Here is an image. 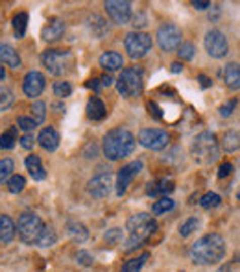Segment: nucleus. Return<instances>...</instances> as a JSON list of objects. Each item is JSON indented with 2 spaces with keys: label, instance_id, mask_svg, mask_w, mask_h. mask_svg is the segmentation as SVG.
<instances>
[{
  "label": "nucleus",
  "instance_id": "44",
  "mask_svg": "<svg viewBox=\"0 0 240 272\" xmlns=\"http://www.w3.org/2000/svg\"><path fill=\"white\" fill-rule=\"evenodd\" d=\"M76 259H78L79 265H84V267H91L94 263V257L91 256L87 250H79L78 254H76Z\"/></svg>",
  "mask_w": 240,
  "mask_h": 272
},
{
  "label": "nucleus",
  "instance_id": "54",
  "mask_svg": "<svg viewBox=\"0 0 240 272\" xmlns=\"http://www.w3.org/2000/svg\"><path fill=\"white\" fill-rule=\"evenodd\" d=\"M6 80V69H4V65L0 63V82H4Z\"/></svg>",
  "mask_w": 240,
  "mask_h": 272
},
{
  "label": "nucleus",
  "instance_id": "13",
  "mask_svg": "<svg viewBox=\"0 0 240 272\" xmlns=\"http://www.w3.org/2000/svg\"><path fill=\"white\" fill-rule=\"evenodd\" d=\"M141 171H142L141 159L128 163V165H124V167L120 168L118 174H116V194H118V196H124L128 187H130V183L133 182V178H135Z\"/></svg>",
  "mask_w": 240,
  "mask_h": 272
},
{
  "label": "nucleus",
  "instance_id": "42",
  "mask_svg": "<svg viewBox=\"0 0 240 272\" xmlns=\"http://www.w3.org/2000/svg\"><path fill=\"white\" fill-rule=\"evenodd\" d=\"M104 239L109 243V245H116V243L122 241V230H120V228H111V230L105 231Z\"/></svg>",
  "mask_w": 240,
  "mask_h": 272
},
{
  "label": "nucleus",
  "instance_id": "6",
  "mask_svg": "<svg viewBox=\"0 0 240 272\" xmlns=\"http://www.w3.org/2000/svg\"><path fill=\"white\" fill-rule=\"evenodd\" d=\"M142 78H144V74H142L141 67L122 69V73H120L118 80H116V91L126 98L137 96V94H141L142 85H144Z\"/></svg>",
  "mask_w": 240,
  "mask_h": 272
},
{
  "label": "nucleus",
  "instance_id": "3",
  "mask_svg": "<svg viewBox=\"0 0 240 272\" xmlns=\"http://www.w3.org/2000/svg\"><path fill=\"white\" fill-rule=\"evenodd\" d=\"M157 230L155 219L148 213H137L131 215L126 220V231H128V239H126V250H133L137 246H141L144 241H148Z\"/></svg>",
  "mask_w": 240,
  "mask_h": 272
},
{
  "label": "nucleus",
  "instance_id": "26",
  "mask_svg": "<svg viewBox=\"0 0 240 272\" xmlns=\"http://www.w3.org/2000/svg\"><path fill=\"white\" fill-rule=\"evenodd\" d=\"M67 231H68V235L72 237L74 241H78V243H84L87 237H89V231H87V228H85L84 224H79V222H67Z\"/></svg>",
  "mask_w": 240,
  "mask_h": 272
},
{
  "label": "nucleus",
  "instance_id": "19",
  "mask_svg": "<svg viewBox=\"0 0 240 272\" xmlns=\"http://www.w3.org/2000/svg\"><path fill=\"white\" fill-rule=\"evenodd\" d=\"M222 80L231 91L240 89V65L238 63H227L222 71Z\"/></svg>",
  "mask_w": 240,
  "mask_h": 272
},
{
  "label": "nucleus",
  "instance_id": "51",
  "mask_svg": "<svg viewBox=\"0 0 240 272\" xmlns=\"http://www.w3.org/2000/svg\"><path fill=\"white\" fill-rule=\"evenodd\" d=\"M183 71V65L179 61H174L172 65H170V73H174V74H179Z\"/></svg>",
  "mask_w": 240,
  "mask_h": 272
},
{
  "label": "nucleus",
  "instance_id": "20",
  "mask_svg": "<svg viewBox=\"0 0 240 272\" xmlns=\"http://www.w3.org/2000/svg\"><path fill=\"white\" fill-rule=\"evenodd\" d=\"M100 67H104L107 73H115V71H120L124 67V58L120 56L118 52H104L100 56Z\"/></svg>",
  "mask_w": 240,
  "mask_h": 272
},
{
  "label": "nucleus",
  "instance_id": "35",
  "mask_svg": "<svg viewBox=\"0 0 240 272\" xmlns=\"http://www.w3.org/2000/svg\"><path fill=\"white\" fill-rule=\"evenodd\" d=\"M13 91L8 89V87H0V111H6L10 110L11 106H13Z\"/></svg>",
  "mask_w": 240,
  "mask_h": 272
},
{
  "label": "nucleus",
  "instance_id": "52",
  "mask_svg": "<svg viewBox=\"0 0 240 272\" xmlns=\"http://www.w3.org/2000/svg\"><path fill=\"white\" fill-rule=\"evenodd\" d=\"M100 80H102V87H109V85H113V78H111L109 74H104Z\"/></svg>",
  "mask_w": 240,
  "mask_h": 272
},
{
  "label": "nucleus",
  "instance_id": "12",
  "mask_svg": "<svg viewBox=\"0 0 240 272\" xmlns=\"http://www.w3.org/2000/svg\"><path fill=\"white\" fill-rule=\"evenodd\" d=\"M104 8L115 24H128L131 21V4L128 0H107Z\"/></svg>",
  "mask_w": 240,
  "mask_h": 272
},
{
  "label": "nucleus",
  "instance_id": "55",
  "mask_svg": "<svg viewBox=\"0 0 240 272\" xmlns=\"http://www.w3.org/2000/svg\"><path fill=\"white\" fill-rule=\"evenodd\" d=\"M218 272H231V267H229V265H225V267H222Z\"/></svg>",
  "mask_w": 240,
  "mask_h": 272
},
{
  "label": "nucleus",
  "instance_id": "49",
  "mask_svg": "<svg viewBox=\"0 0 240 272\" xmlns=\"http://www.w3.org/2000/svg\"><path fill=\"white\" fill-rule=\"evenodd\" d=\"M85 85H87L89 89H93V91H96V93H98V91L102 89V80H89Z\"/></svg>",
  "mask_w": 240,
  "mask_h": 272
},
{
  "label": "nucleus",
  "instance_id": "9",
  "mask_svg": "<svg viewBox=\"0 0 240 272\" xmlns=\"http://www.w3.org/2000/svg\"><path fill=\"white\" fill-rule=\"evenodd\" d=\"M155 39L161 50H165V52H174V50H178V48L181 47L183 31H181V28L176 26V24H163V26H159V30H157Z\"/></svg>",
  "mask_w": 240,
  "mask_h": 272
},
{
  "label": "nucleus",
  "instance_id": "22",
  "mask_svg": "<svg viewBox=\"0 0 240 272\" xmlns=\"http://www.w3.org/2000/svg\"><path fill=\"white\" fill-rule=\"evenodd\" d=\"M87 22H89V30L93 31V36L96 37V39H104L111 31L109 22L105 21L102 15H91L89 19H87Z\"/></svg>",
  "mask_w": 240,
  "mask_h": 272
},
{
  "label": "nucleus",
  "instance_id": "23",
  "mask_svg": "<svg viewBox=\"0 0 240 272\" xmlns=\"http://www.w3.org/2000/svg\"><path fill=\"white\" fill-rule=\"evenodd\" d=\"M0 63L11 69L21 67V56L11 45H0Z\"/></svg>",
  "mask_w": 240,
  "mask_h": 272
},
{
  "label": "nucleus",
  "instance_id": "2",
  "mask_svg": "<svg viewBox=\"0 0 240 272\" xmlns=\"http://www.w3.org/2000/svg\"><path fill=\"white\" fill-rule=\"evenodd\" d=\"M137 147V139L131 131L124 130V128H115L109 130L104 135V143H102V150L104 156L109 161H118L124 157L131 156Z\"/></svg>",
  "mask_w": 240,
  "mask_h": 272
},
{
  "label": "nucleus",
  "instance_id": "33",
  "mask_svg": "<svg viewBox=\"0 0 240 272\" xmlns=\"http://www.w3.org/2000/svg\"><path fill=\"white\" fill-rule=\"evenodd\" d=\"M174 206H176V202H174L172 198L163 196V198H159L155 204L151 206V211H153V215H163V213H167V211H172Z\"/></svg>",
  "mask_w": 240,
  "mask_h": 272
},
{
  "label": "nucleus",
  "instance_id": "47",
  "mask_svg": "<svg viewBox=\"0 0 240 272\" xmlns=\"http://www.w3.org/2000/svg\"><path fill=\"white\" fill-rule=\"evenodd\" d=\"M96 154H98V148H96V145H94V143H89V145L85 147V150H84V156L85 157H96Z\"/></svg>",
  "mask_w": 240,
  "mask_h": 272
},
{
  "label": "nucleus",
  "instance_id": "37",
  "mask_svg": "<svg viewBox=\"0 0 240 272\" xmlns=\"http://www.w3.org/2000/svg\"><path fill=\"white\" fill-rule=\"evenodd\" d=\"M178 56L185 61H192L196 56V47L192 43H181V47L178 48Z\"/></svg>",
  "mask_w": 240,
  "mask_h": 272
},
{
  "label": "nucleus",
  "instance_id": "16",
  "mask_svg": "<svg viewBox=\"0 0 240 272\" xmlns=\"http://www.w3.org/2000/svg\"><path fill=\"white\" fill-rule=\"evenodd\" d=\"M37 143H39V147H41L43 150H47V152L58 150L59 133L56 131V128L47 126V128H43L41 130V133H39V137H37Z\"/></svg>",
  "mask_w": 240,
  "mask_h": 272
},
{
  "label": "nucleus",
  "instance_id": "56",
  "mask_svg": "<svg viewBox=\"0 0 240 272\" xmlns=\"http://www.w3.org/2000/svg\"><path fill=\"white\" fill-rule=\"evenodd\" d=\"M236 261H238V263H240V254H238V259H236Z\"/></svg>",
  "mask_w": 240,
  "mask_h": 272
},
{
  "label": "nucleus",
  "instance_id": "40",
  "mask_svg": "<svg viewBox=\"0 0 240 272\" xmlns=\"http://www.w3.org/2000/svg\"><path fill=\"white\" fill-rule=\"evenodd\" d=\"M199 226V220L196 219V217H190V219L185 222V224H181V228H179V233H181V237H188L192 235L194 230Z\"/></svg>",
  "mask_w": 240,
  "mask_h": 272
},
{
  "label": "nucleus",
  "instance_id": "15",
  "mask_svg": "<svg viewBox=\"0 0 240 272\" xmlns=\"http://www.w3.org/2000/svg\"><path fill=\"white\" fill-rule=\"evenodd\" d=\"M43 89H45V76L39 71H30L24 76V82H22L24 94L30 96V98H37L43 93Z\"/></svg>",
  "mask_w": 240,
  "mask_h": 272
},
{
  "label": "nucleus",
  "instance_id": "17",
  "mask_svg": "<svg viewBox=\"0 0 240 272\" xmlns=\"http://www.w3.org/2000/svg\"><path fill=\"white\" fill-rule=\"evenodd\" d=\"M63 33H65V22L61 19H50L47 26L43 28L41 37L47 43H54L58 41V39H61Z\"/></svg>",
  "mask_w": 240,
  "mask_h": 272
},
{
  "label": "nucleus",
  "instance_id": "8",
  "mask_svg": "<svg viewBox=\"0 0 240 272\" xmlns=\"http://www.w3.org/2000/svg\"><path fill=\"white\" fill-rule=\"evenodd\" d=\"M151 47H153L151 36H148L144 31H130V33L124 37V48L131 59L144 58L151 50Z\"/></svg>",
  "mask_w": 240,
  "mask_h": 272
},
{
  "label": "nucleus",
  "instance_id": "48",
  "mask_svg": "<svg viewBox=\"0 0 240 272\" xmlns=\"http://www.w3.org/2000/svg\"><path fill=\"white\" fill-rule=\"evenodd\" d=\"M148 108H150V113L155 117V119H163L161 110H159V106H157L155 102H150V104H148Z\"/></svg>",
  "mask_w": 240,
  "mask_h": 272
},
{
  "label": "nucleus",
  "instance_id": "29",
  "mask_svg": "<svg viewBox=\"0 0 240 272\" xmlns=\"http://www.w3.org/2000/svg\"><path fill=\"white\" fill-rule=\"evenodd\" d=\"M222 148L225 152H236L240 148V135L236 131H225L222 137Z\"/></svg>",
  "mask_w": 240,
  "mask_h": 272
},
{
  "label": "nucleus",
  "instance_id": "32",
  "mask_svg": "<svg viewBox=\"0 0 240 272\" xmlns=\"http://www.w3.org/2000/svg\"><path fill=\"white\" fill-rule=\"evenodd\" d=\"M24 187H26V180H24V176H21V174H13V176L8 180V191H10L11 194L22 193Z\"/></svg>",
  "mask_w": 240,
  "mask_h": 272
},
{
  "label": "nucleus",
  "instance_id": "53",
  "mask_svg": "<svg viewBox=\"0 0 240 272\" xmlns=\"http://www.w3.org/2000/svg\"><path fill=\"white\" fill-rule=\"evenodd\" d=\"M198 80H199V82H202V87H204V89H207V87H209V85H211V80L207 78L205 74H199Z\"/></svg>",
  "mask_w": 240,
  "mask_h": 272
},
{
  "label": "nucleus",
  "instance_id": "45",
  "mask_svg": "<svg viewBox=\"0 0 240 272\" xmlns=\"http://www.w3.org/2000/svg\"><path fill=\"white\" fill-rule=\"evenodd\" d=\"M35 135L33 133H26V135H22L21 139H19V143H21L22 148H26V150H31L33 148V145H35Z\"/></svg>",
  "mask_w": 240,
  "mask_h": 272
},
{
  "label": "nucleus",
  "instance_id": "43",
  "mask_svg": "<svg viewBox=\"0 0 240 272\" xmlns=\"http://www.w3.org/2000/svg\"><path fill=\"white\" fill-rule=\"evenodd\" d=\"M236 106H238V100H236V98L229 100V102H225L224 106H220V110H218L220 117H231V113L236 110Z\"/></svg>",
  "mask_w": 240,
  "mask_h": 272
},
{
  "label": "nucleus",
  "instance_id": "4",
  "mask_svg": "<svg viewBox=\"0 0 240 272\" xmlns=\"http://www.w3.org/2000/svg\"><path fill=\"white\" fill-rule=\"evenodd\" d=\"M190 154L198 163L202 165H209L214 163L220 156V145L218 139L211 131H202L199 135H196L192 147H190Z\"/></svg>",
  "mask_w": 240,
  "mask_h": 272
},
{
  "label": "nucleus",
  "instance_id": "41",
  "mask_svg": "<svg viewBox=\"0 0 240 272\" xmlns=\"http://www.w3.org/2000/svg\"><path fill=\"white\" fill-rule=\"evenodd\" d=\"M17 128H21V130L26 131V133H31V131L37 128V124L30 117H19V119H17Z\"/></svg>",
  "mask_w": 240,
  "mask_h": 272
},
{
  "label": "nucleus",
  "instance_id": "36",
  "mask_svg": "<svg viewBox=\"0 0 240 272\" xmlns=\"http://www.w3.org/2000/svg\"><path fill=\"white\" fill-rule=\"evenodd\" d=\"M54 94L58 96V98H67V96H70L72 94V85L68 84V82H56L52 87Z\"/></svg>",
  "mask_w": 240,
  "mask_h": 272
},
{
  "label": "nucleus",
  "instance_id": "24",
  "mask_svg": "<svg viewBox=\"0 0 240 272\" xmlns=\"http://www.w3.org/2000/svg\"><path fill=\"white\" fill-rule=\"evenodd\" d=\"M85 111H87V117H89L91 121H104L105 115H107L105 104L98 98V96H93V98H89Z\"/></svg>",
  "mask_w": 240,
  "mask_h": 272
},
{
  "label": "nucleus",
  "instance_id": "25",
  "mask_svg": "<svg viewBox=\"0 0 240 272\" xmlns=\"http://www.w3.org/2000/svg\"><path fill=\"white\" fill-rule=\"evenodd\" d=\"M26 168L28 173H30V176L33 180H37V182H41V180L47 178V171H45V167H43L41 163V157L35 156V154H31V156L26 157Z\"/></svg>",
  "mask_w": 240,
  "mask_h": 272
},
{
  "label": "nucleus",
  "instance_id": "27",
  "mask_svg": "<svg viewBox=\"0 0 240 272\" xmlns=\"http://www.w3.org/2000/svg\"><path fill=\"white\" fill-rule=\"evenodd\" d=\"M11 24H13V31H15L17 39H22L28 30V13L26 11L17 13V15L13 17V22H11Z\"/></svg>",
  "mask_w": 240,
  "mask_h": 272
},
{
  "label": "nucleus",
  "instance_id": "1",
  "mask_svg": "<svg viewBox=\"0 0 240 272\" xmlns=\"http://www.w3.org/2000/svg\"><path fill=\"white\" fill-rule=\"evenodd\" d=\"M225 239L218 233H209L194 243L188 250V257L194 265H216L225 256Z\"/></svg>",
  "mask_w": 240,
  "mask_h": 272
},
{
  "label": "nucleus",
  "instance_id": "39",
  "mask_svg": "<svg viewBox=\"0 0 240 272\" xmlns=\"http://www.w3.org/2000/svg\"><path fill=\"white\" fill-rule=\"evenodd\" d=\"M220 202H222V198H220L216 193H205L204 196H202V200H199V206H202L204 210H211V208L220 206Z\"/></svg>",
  "mask_w": 240,
  "mask_h": 272
},
{
  "label": "nucleus",
  "instance_id": "18",
  "mask_svg": "<svg viewBox=\"0 0 240 272\" xmlns=\"http://www.w3.org/2000/svg\"><path fill=\"white\" fill-rule=\"evenodd\" d=\"M174 182L168 178H159V180H153L146 185V194L148 196H167L168 193H172L174 191Z\"/></svg>",
  "mask_w": 240,
  "mask_h": 272
},
{
  "label": "nucleus",
  "instance_id": "11",
  "mask_svg": "<svg viewBox=\"0 0 240 272\" xmlns=\"http://www.w3.org/2000/svg\"><path fill=\"white\" fill-rule=\"evenodd\" d=\"M204 47L211 58H225L229 52V41L220 30H209L204 37Z\"/></svg>",
  "mask_w": 240,
  "mask_h": 272
},
{
  "label": "nucleus",
  "instance_id": "31",
  "mask_svg": "<svg viewBox=\"0 0 240 272\" xmlns=\"http://www.w3.org/2000/svg\"><path fill=\"white\" fill-rule=\"evenodd\" d=\"M13 171H15V163L11 157L0 159V183H8V180L13 176Z\"/></svg>",
  "mask_w": 240,
  "mask_h": 272
},
{
  "label": "nucleus",
  "instance_id": "10",
  "mask_svg": "<svg viewBox=\"0 0 240 272\" xmlns=\"http://www.w3.org/2000/svg\"><path fill=\"white\" fill-rule=\"evenodd\" d=\"M137 141L148 150H163V148L168 147L170 135L165 130H159V128H142L139 131Z\"/></svg>",
  "mask_w": 240,
  "mask_h": 272
},
{
  "label": "nucleus",
  "instance_id": "38",
  "mask_svg": "<svg viewBox=\"0 0 240 272\" xmlns=\"http://www.w3.org/2000/svg\"><path fill=\"white\" fill-rule=\"evenodd\" d=\"M56 241H58L56 231H54L52 228H47V230L43 231V235H41V239H39V243H37V246H41V248H48V246L56 245Z\"/></svg>",
  "mask_w": 240,
  "mask_h": 272
},
{
  "label": "nucleus",
  "instance_id": "21",
  "mask_svg": "<svg viewBox=\"0 0 240 272\" xmlns=\"http://www.w3.org/2000/svg\"><path fill=\"white\" fill-rule=\"evenodd\" d=\"M17 233V224L10 215H0V243H11Z\"/></svg>",
  "mask_w": 240,
  "mask_h": 272
},
{
  "label": "nucleus",
  "instance_id": "46",
  "mask_svg": "<svg viewBox=\"0 0 240 272\" xmlns=\"http://www.w3.org/2000/svg\"><path fill=\"white\" fill-rule=\"evenodd\" d=\"M233 173V165L231 163H224V165H220V171H218V178H225V176H229Z\"/></svg>",
  "mask_w": 240,
  "mask_h": 272
},
{
  "label": "nucleus",
  "instance_id": "57",
  "mask_svg": "<svg viewBox=\"0 0 240 272\" xmlns=\"http://www.w3.org/2000/svg\"><path fill=\"white\" fill-rule=\"evenodd\" d=\"M238 198H240V193H238Z\"/></svg>",
  "mask_w": 240,
  "mask_h": 272
},
{
  "label": "nucleus",
  "instance_id": "28",
  "mask_svg": "<svg viewBox=\"0 0 240 272\" xmlns=\"http://www.w3.org/2000/svg\"><path fill=\"white\" fill-rule=\"evenodd\" d=\"M148 257H150V254H148V252H144V254H141L139 257L128 259V261L122 265L120 272H141V268L144 267V263H146Z\"/></svg>",
  "mask_w": 240,
  "mask_h": 272
},
{
  "label": "nucleus",
  "instance_id": "5",
  "mask_svg": "<svg viewBox=\"0 0 240 272\" xmlns=\"http://www.w3.org/2000/svg\"><path fill=\"white\" fill-rule=\"evenodd\" d=\"M45 230H47V226H45V222H43V219L39 215L22 213L21 217H19L17 231H19V237H21L22 243H26V245H37Z\"/></svg>",
  "mask_w": 240,
  "mask_h": 272
},
{
  "label": "nucleus",
  "instance_id": "34",
  "mask_svg": "<svg viewBox=\"0 0 240 272\" xmlns=\"http://www.w3.org/2000/svg\"><path fill=\"white\" fill-rule=\"evenodd\" d=\"M45 117H47V104L41 102V100H35L33 106H31V119L35 121V124H43Z\"/></svg>",
  "mask_w": 240,
  "mask_h": 272
},
{
  "label": "nucleus",
  "instance_id": "30",
  "mask_svg": "<svg viewBox=\"0 0 240 272\" xmlns=\"http://www.w3.org/2000/svg\"><path fill=\"white\" fill-rule=\"evenodd\" d=\"M17 126H11L10 130L4 131L2 135H0V148H4V150H11V148L15 147V143L19 141L17 139Z\"/></svg>",
  "mask_w": 240,
  "mask_h": 272
},
{
  "label": "nucleus",
  "instance_id": "7",
  "mask_svg": "<svg viewBox=\"0 0 240 272\" xmlns=\"http://www.w3.org/2000/svg\"><path fill=\"white\" fill-rule=\"evenodd\" d=\"M43 67L47 69L52 76H61L72 65V52L70 50H58V48H48L41 54Z\"/></svg>",
  "mask_w": 240,
  "mask_h": 272
},
{
  "label": "nucleus",
  "instance_id": "50",
  "mask_svg": "<svg viewBox=\"0 0 240 272\" xmlns=\"http://www.w3.org/2000/svg\"><path fill=\"white\" fill-rule=\"evenodd\" d=\"M192 6L196 10H207V8H211V2H207V0H194Z\"/></svg>",
  "mask_w": 240,
  "mask_h": 272
},
{
  "label": "nucleus",
  "instance_id": "14",
  "mask_svg": "<svg viewBox=\"0 0 240 272\" xmlns=\"http://www.w3.org/2000/svg\"><path fill=\"white\" fill-rule=\"evenodd\" d=\"M111 189H113V174L109 171L96 174L87 183V191L93 194L94 198H105L111 193Z\"/></svg>",
  "mask_w": 240,
  "mask_h": 272
}]
</instances>
